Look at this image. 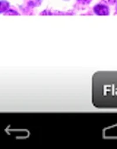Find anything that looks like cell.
Instances as JSON below:
<instances>
[{
  "label": "cell",
  "instance_id": "3957f363",
  "mask_svg": "<svg viewBox=\"0 0 117 149\" xmlns=\"http://www.w3.org/2000/svg\"><path fill=\"white\" fill-rule=\"evenodd\" d=\"M9 3L7 1H0V13H4L8 10Z\"/></svg>",
  "mask_w": 117,
  "mask_h": 149
},
{
  "label": "cell",
  "instance_id": "277c9868",
  "mask_svg": "<svg viewBox=\"0 0 117 149\" xmlns=\"http://www.w3.org/2000/svg\"><path fill=\"white\" fill-rule=\"evenodd\" d=\"M41 2H42V0H29L28 4L32 7H36V6L39 5L41 3Z\"/></svg>",
  "mask_w": 117,
  "mask_h": 149
},
{
  "label": "cell",
  "instance_id": "8992f818",
  "mask_svg": "<svg viewBox=\"0 0 117 149\" xmlns=\"http://www.w3.org/2000/svg\"><path fill=\"white\" fill-rule=\"evenodd\" d=\"M79 2L81 3H84V4H87L90 2V0H79Z\"/></svg>",
  "mask_w": 117,
  "mask_h": 149
},
{
  "label": "cell",
  "instance_id": "7a4b0ae2",
  "mask_svg": "<svg viewBox=\"0 0 117 149\" xmlns=\"http://www.w3.org/2000/svg\"><path fill=\"white\" fill-rule=\"evenodd\" d=\"M94 12L97 15H101V16H106L109 15V8L106 6L104 4H98V5L95 6L94 8Z\"/></svg>",
  "mask_w": 117,
  "mask_h": 149
},
{
  "label": "cell",
  "instance_id": "6da1fadb",
  "mask_svg": "<svg viewBox=\"0 0 117 149\" xmlns=\"http://www.w3.org/2000/svg\"><path fill=\"white\" fill-rule=\"evenodd\" d=\"M92 104L98 109H117V71L93 74Z\"/></svg>",
  "mask_w": 117,
  "mask_h": 149
},
{
  "label": "cell",
  "instance_id": "5b68a950",
  "mask_svg": "<svg viewBox=\"0 0 117 149\" xmlns=\"http://www.w3.org/2000/svg\"><path fill=\"white\" fill-rule=\"evenodd\" d=\"M6 14H7V15H8V14H14V15H18V13L13 10H8V11H6Z\"/></svg>",
  "mask_w": 117,
  "mask_h": 149
}]
</instances>
